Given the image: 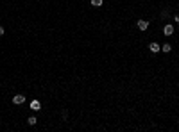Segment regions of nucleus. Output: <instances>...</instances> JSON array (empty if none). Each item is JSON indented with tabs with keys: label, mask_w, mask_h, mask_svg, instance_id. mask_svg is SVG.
I'll return each instance as SVG.
<instances>
[{
	"label": "nucleus",
	"mask_w": 179,
	"mask_h": 132,
	"mask_svg": "<svg viewBox=\"0 0 179 132\" xmlns=\"http://www.w3.org/2000/svg\"><path fill=\"white\" fill-rule=\"evenodd\" d=\"M147 48H149V52H151V54H158V52H161V45H160V43H156V41H151Z\"/></svg>",
	"instance_id": "1"
},
{
	"label": "nucleus",
	"mask_w": 179,
	"mask_h": 132,
	"mask_svg": "<svg viewBox=\"0 0 179 132\" xmlns=\"http://www.w3.org/2000/svg\"><path fill=\"white\" fill-rule=\"evenodd\" d=\"M149 25H151V22L149 20H138V22H136V27H138L142 32H145L147 29H149Z\"/></svg>",
	"instance_id": "2"
},
{
	"label": "nucleus",
	"mask_w": 179,
	"mask_h": 132,
	"mask_svg": "<svg viewBox=\"0 0 179 132\" xmlns=\"http://www.w3.org/2000/svg\"><path fill=\"white\" fill-rule=\"evenodd\" d=\"M13 104H15V105H22V104H25V95H22V93L15 95V96H13Z\"/></svg>",
	"instance_id": "3"
},
{
	"label": "nucleus",
	"mask_w": 179,
	"mask_h": 132,
	"mask_svg": "<svg viewBox=\"0 0 179 132\" xmlns=\"http://www.w3.org/2000/svg\"><path fill=\"white\" fill-rule=\"evenodd\" d=\"M163 36H174V25L172 23H167L163 27Z\"/></svg>",
	"instance_id": "4"
},
{
	"label": "nucleus",
	"mask_w": 179,
	"mask_h": 132,
	"mask_svg": "<svg viewBox=\"0 0 179 132\" xmlns=\"http://www.w3.org/2000/svg\"><path fill=\"white\" fill-rule=\"evenodd\" d=\"M29 107L32 109V111H41V102L38 98H34V100H30V104H29Z\"/></svg>",
	"instance_id": "5"
},
{
	"label": "nucleus",
	"mask_w": 179,
	"mask_h": 132,
	"mask_svg": "<svg viewBox=\"0 0 179 132\" xmlns=\"http://www.w3.org/2000/svg\"><path fill=\"white\" fill-rule=\"evenodd\" d=\"M161 52H163V54L172 52V45H170V43H165V45H161Z\"/></svg>",
	"instance_id": "6"
},
{
	"label": "nucleus",
	"mask_w": 179,
	"mask_h": 132,
	"mask_svg": "<svg viewBox=\"0 0 179 132\" xmlns=\"http://www.w3.org/2000/svg\"><path fill=\"white\" fill-rule=\"evenodd\" d=\"M38 123V118L36 116H30V118H27V125H30V127H34Z\"/></svg>",
	"instance_id": "7"
},
{
	"label": "nucleus",
	"mask_w": 179,
	"mask_h": 132,
	"mask_svg": "<svg viewBox=\"0 0 179 132\" xmlns=\"http://www.w3.org/2000/svg\"><path fill=\"white\" fill-rule=\"evenodd\" d=\"M104 4V0H90V5H93V7H100Z\"/></svg>",
	"instance_id": "8"
},
{
	"label": "nucleus",
	"mask_w": 179,
	"mask_h": 132,
	"mask_svg": "<svg viewBox=\"0 0 179 132\" xmlns=\"http://www.w3.org/2000/svg\"><path fill=\"white\" fill-rule=\"evenodd\" d=\"M61 118L63 120H68V113H66V111H63V113H61Z\"/></svg>",
	"instance_id": "9"
},
{
	"label": "nucleus",
	"mask_w": 179,
	"mask_h": 132,
	"mask_svg": "<svg viewBox=\"0 0 179 132\" xmlns=\"http://www.w3.org/2000/svg\"><path fill=\"white\" fill-rule=\"evenodd\" d=\"M6 34V29H4V25H0V36H4Z\"/></svg>",
	"instance_id": "10"
},
{
	"label": "nucleus",
	"mask_w": 179,
	"mask_h": 132,
	"mask_svg": "<svg viewBox=\"0 0 179 132\" xmlns=\"http://www.w3.org/2000/svg\"><path fill=\"white\" fill-rule=\"evenodd\" d=\"M174 22H176V23H179V14H176V16H174Z\"/></svg>",
	"instance_id": "11"
}]
</instances>
